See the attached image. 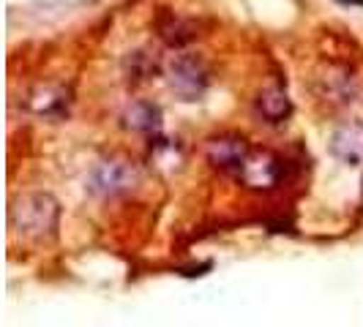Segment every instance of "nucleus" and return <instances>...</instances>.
<instances>
[{"label": "nucleus", "mask_w": 363, "mask_h": 327, "mask_svg": "<svg viewBox=\"0 0 363 327\" xmlns=\"http://www.w3.org/2000/svg\"><path fill=\"white\" fill-rule=\"evenodd\" d=\"M123 126L137 134H156L162 128V109L150 101H134L123 112Z\"/></svg>", "instance_id": "7"}, {"label": "nucleus", "mask_w": 363, "mask_h": 327, "mask_svg": "<svg viewBox=\"0 0 363 327\" xmlns=\"http://www.w3.org/2000/svg\"><path fill=\"white\" fill-rule=\"evenodd\" d=\"M238 172L249 188H273L281 178V164L271 153H249Z\"/></svg>", "instance_id": "5"}, {"label": "nucleus", "mask_w": 363, "mask_h": 327, "mask_svg": "<svg viewBox=\"0 0 363 327\" xmlns=\"http://www.w3.org/2000/svg\"><path fill=\"white\" fill-rule=\"evenodd\" d=\"M159 36H162L164 44H169V47H183V44H189V41L197 38V28H194L191 22H186V19L167 17L162 25H159Z\"/></svg>", "instance_id": "9"}, {"label": "nucleus", "mask_w": 363, "mask_h": 327, "mask_svg": "<svg viewBox=\"0 0 363 327\" xmlns=\"http://www.w3.org/2000/svg\"><path fill=\"white\" fill-rule=\"evenodd\" d=\"M60 221V205L52 194H25L9 207V226L28 240H47Z\"/></svg>", "instance_id": "1"}, {"label": "nucleus", "mask_w": 363, "mask_h": 327, "mask_svg": "<svg viewBox=\"0 0 363 327\" xmlns=\"http://www.w3.org/2000/svg\"><path fill=\"white\" fill-rule=\"evenodd\" d=\"M137 183H140L137 164L115 156V159H104L96 164V169L88 178V188L96 197H118V194L131 191Z\"/></svg>", "instance_id": "2"}, {"label": "nucleus", "mask_w": 363, "mask_h": 327, "mask_svg": "<svg viewBox=\"0 0 363 327\" xmlns=\"http://www.w3.org/2000/svg\"><path fill=\"white\" fill-rule=\"evenodd\" d=\"M330 153L342 164L358 166L363 161V126L339 128L330 139Z\"/></svg>", "instance_id": "6"}, {"label": "nucleus", "mask_w": 363, "mask_h": 327, "mask_svg": "<svg viewBox=\"0 0 363 327\" xmlns=\"http://www.w3.org/2000/svg\"><path fill=\"white\" fill-rule=\"evenodd\" d=\"M342 6H350V8H363V0H336Z\"/></svg>", "instance_id": "11"}, {"label": "nucleus", "mask_w": 363, "mask_h": 327, "mask_svg": "<svg viewBox=\"0 0 363 327\" xmlns=\"http://www.w3.org/2000/svg\"><path fill=\"white\" fill-rule=\"evenodd\" d=\"M257 109H259V115H262L268 123H284V120L292 115V101L284 91H279V88H268V91L259 93V98H257Z\"/></svg>", "instance_id": "8"}, {"label": "nucleus", "mask_w": 363, "mask_h": 327, "mask_svg": "<svg viewBox=\"0 0 363 327\" xmlns=\"http://www.w3.org/2000/svg\"><path fill=\"white\" fill-rule=\"evenodd\" d=\"M205 156L216 169H240L243 161L249 159V145L238 134H221V137L208 139Z\"/></svg>", "instance_id": "4"}, {"label": "nucleus", "mask_w": 363, "mask_h": 327, "mask_svg": "<svg viewBox=\"0 0 363 327\" xmlns=\"http://www.w3.org/2000/svg\"><path fill=\"white\" fill-rule=\"evenodd\" d=\"M167 79L183 101H197L208 88V69L197 54H175L167 69Z\"/></svg>", "instance_id": "3"}, {"label": "nucleus", "mask_w": 363, "mask_h": 327, "mask_svg": "<svg viewBox=\"0 0 363 327\" xmlns=\"http://www.w3.org/2000/svg\"><path fill=\"white\" fill-rule=\"evenodd\" d=\"M69 104V98H66V93L63 91H52V88H47V91H38L33 98H30V109L38 112V115H60L63 109Z\"/></svg>", "instance_id": "10"}]
</instances>
